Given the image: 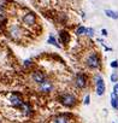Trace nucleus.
I'll return each mask as SVG.
<instances>
[{
    "instance_id": "f257e3e1",
    "label": "nucleus",
    "mask_w": 118,
    "mask_h": 123,
    "mask_svg": "<svg viewBox=\"0 0 118 123\" xmlns=\"http://www.w3.org/2000/svg\"><path fill=\"white\" fill-rule=\"evenodd\" d=\"M59 100H60V103L65 106V107H74L77 103V99L74 94L71 93H65V94H62L60 97H59Z\"/></svg>"
},
{
    "instance_id": "f03ea898",
    "label": "nucleus",
    "mask_w": 118,
    "mask_h": 123,
    "mask_svg": "<svg viewBox=\"0 0 118 123\" xmlns=\"http://www.w3.org/2000/svg\"><path fill=\"white\" fill-rule=\"evenodd\" d=\"M86 64L89 69H98L100 67V58L96 53H90L86 60Z\"/></svg>"
},
{
    "instance_id": "7ed1b4c3",
    "label": "nucleus",
    "mask_w": 118,
    "mask_h": 123,
    "mask_svg": "<svg viewBox=\"0 0 118 123\" xmlns=\"http://www.w3.org/2000/svg\"><path fill=\"white\" fill-rule=\"evenodd\" d=\"M105 89H106V87H105V82H104L102 77L100 75H96L95 76V92H96V95L101 97L105 93Z\"/></svg>"
},
{
    "instance_id": "20e7f679",
    "label": "nucleus",
    "mask_w": 118,
    "mask_h": 123,
    "mask_svg": "<svg viewBox=\"0 0 118 123\" xmlns=\"http://www.w3.org/2000/svg\"><path fill=\"white\" fill-rule=\"evenodd\" d=\"M87 83H88V77L84 74L80 73V74L76 75V77H75V85H76V87H78V88L82 89V88H86Z\"/></svg>"
},
{
    "instance_id": "39448f33",
    "label": "nucleus",
    "mask_w": 118,
    "mask_h": 123,
    "mask_svg": "<svg viewBox=\"0 0 118 123\" xmlns=\"http://www.w3.org/2000/svg\"><path fill=\"white\" fill-rule=\"evenodd\" d=\"M10 104L13 106V107H22L23 106V104H24V101L22 100V98L18 95V94H11L10 95Z\"/></svg>"
},
{
    "instance_id": "423d86ee",
    "label": "nucleus",
    "mask_w": 118,
    "mask_h": 123,
    "mask_svg": "<svg viewBox=\"0 0 118 123\" xmlns=\"http://www.w3.org/2000/svg\"><path fill=\"white\" fill-rule=\"evenodd\" d=\"M31 80H33L35 83L40 85L42 81L46 80V75H45L42 71H40V70H35V71H33V74H31Z\"/></svg>"
},
{
    "instance_id": "0eeeda50",
    "label": "nucleus",
    "mask_w": 118,
    "mask_h": 123,
    "mask_svg": "<svg viewBox=\"0 0 118 123\" xmlns=\"http://www.w3.org/2000/svg\"><path fill=\"white\" fill-rule=\"evenodd\" d=\"M39 89L42 92V93H49L52 89H53V85H52V82L49 81V80H45V81H42L40 85H39Z\"/></svg>"
},
{
    "instance_id": "6e6552de",
    "label": "nucleus",
    "mask_w": 118,
    "mask_h": 123,
    "mask_svg": "<svg viewBox=\"0 0 118 123\" xmlns=\"http://www.w3.org/2000/svg\"><path fill=\"white\" fill-rule=\"evenodd\" d=\"M23 23L27 25H34L36 23V16L33 12H28L23 16Z\"/></svg>"
},
{
    "instance_id": "1a4fd4ad",
    "label": "nucleus",
    "mask_w": 118,
    "mask_h": 123,
    "mask_svg": "<svg viewBox=\"0 0 118 123\" xmlns=\"http://www.w3.org/2000/svg\"><path fill=\"white\" fill-rule=\"evenodd\" d=\"M59 41L63 42L64 45L69 43V41H70V34H69L66 30H62V31H59Z\"/></svg>"
},
{
    "instance_id": "9d476101",
    "label": "nucleus",
    "mask_w": 118,
    "mask_h": 123,
    "mask_svg": "<svg viewBox=\"0 0 118 123\" xmlns=\"http://www.w3.org/2000/svg\"><path fill=\"white\" fill-rule=\"evenodd\" d=\"M69 122H70L69 116H66V115H59V116L54 117L51 123H69Z\"/></svg>"
},
{
    "instance_id": "9b49d317",
    "label": "nucleus",
    "mask_w": 118,
    "mask_h": 123,
    "mask_svg": "<svg viewBox=\"0 0 118 123\" xmlns=\"http://www.w3.org/2000/svg\"><path fill=\"white\" fill-rule=\"evenodd\" d=\"M10 34H11V36L13 39H18L22 35V29L18 25H12L11 29H10Z\"/></svg>"
},
{
    "instance_id": "f8f14e48",
    "label": "nucleus",
    "mask_w": 118,
    "mask_h": 123,
    "mask_svg": "<svg viewBox=\"0 0 118 123\" xmlns=\"http://www.w3.org/2000/svg\"><path fill=\"white\" fill-rule=\"evenodd\" d=\"M105 15L112 19H118V12L113 10H105Z\"/></svg>"
},
{
    "instance_id": "ddd939ff",
    "label": "nucleus",
    "mask_w": 118,
    "mask_h": 123,
    "mask_svg": "<svg viewBox=\"0 0 118 123\" xmlns=\"http://www.w3.org/2000/svg\"><path fill=\"white\" fill-rule=\"evenodd\" d=\"M111 104L113 109H118V95H116L114 93L111 94Z\"/></svg>"
},
{
    "instance_id": "4468645a",
    "label": "nucleus",
    "mask_w": 118,
    "mask_h": 123,
    "mask_svg": "<svg viewBox=\"0 0 118 123\" xmlns=\"http://www.w3.org/2000/svg\"><path fill=\"white\" fill-rule=\"evenodd\" d=\"M48 43H51V45H53V46H55V47H60V46H59V43L57 42V40H55V37L53 36V35H51L49 37H48Z\"/></svg>"
},
{
    "instance_id": "2eb2a0df",
    "label": "nucleus",
    "mask_w": 118,
    "mask_h": 123,
    "mask_svg": "<svg viewBox=\"0 0 118 123\" xmlns=\"http://www.w3.org/2000/svg\"><path fill=\"white\" fill-rule=\"evenodd\" d=\"M84 33H86V27H83V25H81V27H78L76 29V35H78V36L83 35Z\"/></svg>"
},
{
    "instance_id": "dca6fc26",
    "label": "nucleus",
    "mask_w": 118,
    "mask_h": 123,
    "mask_svg": "<svg viewBox=\"0 0 118 123\" xmlns=\"http://www.w3.org/2000/svg\"><path fill=\"white\" fill-rule=\"evenodd\" d=\"M84 34H87V36H89V37H93L94 36V30L92 28H86V33Z\"/></svg>"
},
{
    "instance_id": "f3484780",
    "label": "nucleus",
    "mask_w": 118,
    "mask_h": 123,
    "mask_svg": "<svg viewBox=\"0 0 118 123\" xmlns=\"http://www.w3.org/2000/svg\"><path fill=\"white\" fill-rule=\"evenodd\" d=\"M111 81H112L113 83H117V81H118V74H117V73H113V74L111 75Z\"/></svg>"
},
{
    "instance_id": "a211bd4d",
    "label": "nucleus",
    "mask_w": 118,
    "mask_h": 123,
    "mask_svg": "<svg viewBox=\"0 0 118 123\" xmlns=\"http://www.w3.org/2000/svg\"><path fill=\"white\" fill-rule=\"evenodd\" d=\"M5 19V10L4 7H0V22Z\"/></svg>"
},
{
    "instance_id": "6ab92c4d",
    "label": "nucleus",
    "mask_w": 118,
    "mask_h": 123,
    "mask_svg": "<svg viewBox=\"0 0 118 123\" xmlns=\"http://www.w3.org/2000/svg\"><path fill=\"white\" fill-rule=\"evenodd\" d=\"M111 68H113V69L118 68V62H117V60H113L112 63H111Z\"/></svg>"
},
{
    "instance_id": "aec40b11",
    "label": "nucleus",
    "mask_w": 118,
    "mask_h": 123,
    "mask_svg": "<svg viewBox=\"0 0 118 123\" xmlns=\"http://www.w3.org/2000/svg\"><path fill=\"white\" fill-rule=\"evenodd\" d=\"M113 93H114L116 95H118V83L114 85V87H113Z\"/></svg>"
},
{
    "instance_id": "412c9836",
    "label": "nucleus",
    "mask_w": 118,
    "mask_h": 123,
    "mask_svg": "<svg viewBox=\"0 0 118 123\" xmlns=\"http://www.w3.org/2000/svg\"><path fill=\"white\" fill-rule=\"evenodd\" d=\"M89 99H90V97H89V95H87V97L84 98V104H86V105H88V104H89Z\"/></svg>"
},
{
    "instance_id": "4be33fe9",
    "label": "nucleus",
    "mask_w": 118,
    "mask_h": 123,
    "mask_svg": "<svg viewBox=\"0 0 118 123\" xmlns=\"http://www.w3.org/2000/svg\"><path fill=\"white\" fill-rule=\"evenodd\" d=\"M101 33H102V35H104V36H106V35H107V30H106V29H102V30H101Z\"/></svg>"
}]
</instances>
